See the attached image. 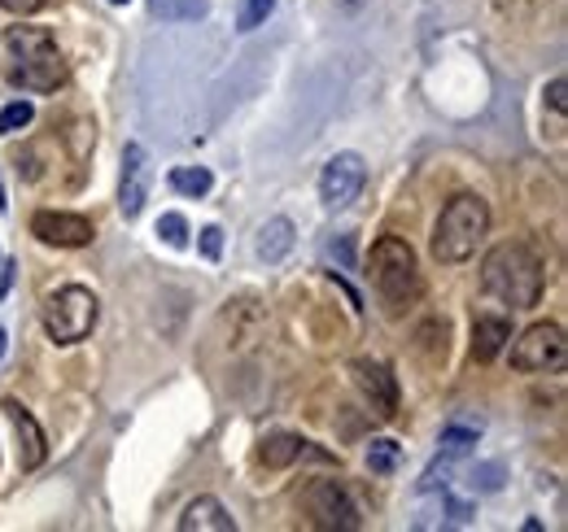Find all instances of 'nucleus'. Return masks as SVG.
<instances>
[{
    "instance_id": "obj_1",
    "label": "nucleus",
    "mask_w": 568,
    "mask_h": 532,
    "mask_svg": "<svg viewBox=\"0 0 568 532\" xmlns=\"http://www.w3.org/2000/svg\"><path fill=\"white\" fill-rule=\"evenodd\" d=\"M542 258L525 241H503L481 263V288L511 310H534L542 301Z\"/></svg>"
},
{
    "instance_id": "obj_2",
    "label": "nucleus",
    "mask_w": 568,
    "mask_h": 532,
    "mask_svg": "<svg viewBox=\"0 0 568 532\" xmlns=\"http://www.w3.org/2000/svg\"><path fill=\"white\" fill-rule=\"evenodd\" d=\"M490 236V205L477 193H459L442 205V218L433 227V258L446 266L468 263L477 245Z\"/></svg>"
},
{
    "instance_id": "obj_3",
    "label": "nucleus",
    "mask_w": 568,
    "mask_h": 532,
    "mask_svg": "<svg viewBox=\"0 0 568 532\" xmlns=\"http://www.w3.org/2000/svg\"><path fill=\"white\" fill-rule=\"evenodd\" d=\"M4 44L18 62L9 70V79L22 83L27 92H58L67 83V58L58 53V44L44 27H9Z\"/></svg>"
},
{
    "instance_id": "obj_4",
    "label": "nucleus",
    "mask_w": 568,
    "mask_h": 532,
    "mask_svg": "<svg viewBox=\"0 0 568 532\" xmlns=\"http://www.w3.org/2000/svg\"><path fill=\"white\" fill-rule=\"evenodd\" d=\"M367 275L381 293V301L389 310H403L420 297V263H416V249L403 241V236H381L372 241V254H367Z\"/></svg>"
},
{
    "instance_id": "obj_5",
    "label": "nucleus",
    "mask_w": 568,
    "mask_h": 532,
    "mask_svg": "<svg viewBox=\"0 0 568 532\" xmlns=\"http://www.w3.org/2000/svg\"><path fill=\"white\" fill-rule=\"evenodd\" d=\"M97 319H101V301L83 284H67V288H58V293L44 297V332L53 336L58 345L88 340L92 328H97Z\"/></svg>"
},
{
    "instance_id": "obj_6",
    "label": "nucleus",
    "mask_w": 568,
    "mask_h": 532,
    "mask_svg": "<svg viewBox=\"0 0 568 532\" xmlns=\"http://www.w3.org/2000/svg\"><path fill=\"white\" fill-rule=\"evenodd\" d=\"M302 507L311 515L315 529L328 532H355L363 529V507L355 502V493L342 480H311L302 493Z\"/></svg>"
},
{
    "instance_id": "obj_7",
    "label": "nucleus",
    "mask_w": 568,
    "mask_h": 532,
    "mask_svg": "<svg viewBox=\"0 0 568 532\" xmlns=\"http://www.w3.org/2000/svg\"><path fill=\"white\" fill-rule=\"evenodd\" d=\"M568 358V336L560 324H534L511 340V367L516 371H560Z\"/></svg>"
},
{
    "instance_id": "obj_8",
    "label": "nucleus",
    "mask_w": 568,
    "mask_h": 532,
    "mask_svg": "<svg viewBox=\"0 0 568 532\" xmlns=\"http://www.w3.org/2000/svg\"><path fill=\"white\" fill-rule=\"evenodd\" d=\"M363 184H367L363 157H358V153H337V157H328L324 171H320V201H324L328 209H346V205L358 201Z\"/></svg>"
},
{
    "instance_id": "obj_9",
    "label": "nucleus",
    "mask_w": 568,
    "mask_h": 532,
    "mask_svg": "<svg viewBox=\"0 0 568 532\" xmlns=\"http://www.w3.org/2000/svg\"><path fill=\"white\" fill-rule=\"evenodd\" d=\"M351 376H355L363 398L372 401V410H376L381 419H394V415H398V376H394L385 362H376V358H355V362H351Z\"/></svg>"
},
{
    "instance_id": "obj_10",
    "label": "nucleus",
    "mask_w": 568,
    "mask_h": 532,
    "mask_svg": "<svg viewBox=\"0 0 568 532\" xmlns=\"http://www.w3.org/2000/svg\"><path fill=\"white\" fill-rule=\"evenodd\" d=\"M31 236H40L44 245H58V249H83L92 245V223L83 214H67V209H40L31 218Z\"/></svg>"
},
{
    "instance_id": "obj_11",
    "label": "nucleus",
    "mask_w": 568,
    "mask_h": 532,
    "mask_svg": "<svg viewBox=\"0 0 568 532\" xmlns=\"http://www.w3.org/2000/svg\"><path fill=\"white\" fill-rule=\"evenodd\" d=\"M149 184H153V166H149L144 144H128V149H123V180H119V209H123L128 218H136L144 209Z\"/></svg>"
},
{
    "instance_id": "obj_12",
    "label": "nucleus",
    "mask_w": 568,
    "mask_h": 532,
    "mask_svg": "<svg viewBox=\"0 0 568 532\" xmlns=\"http://www.w3.org/2000/svg\"><path fill=\"white\" fill-rule=\"evenodd\" d=\"M4 415H9V423H13V432H18V463L27 467V471H36V467L49 459L44 428L36 423V415L18 398H4Z\"/></svg>"
},
{
    "instance_id": "obj_13",
    "label": "nucleus",
    "mask_w": 568,
    "mask_h": 532,
    "mask_svg": "<svg viewBox=\"0 0 568 532\" xmlns=\"http://www.w3.org/2000/svg\"><path fill=\"white\" fill-rule=\"evenodd\" d=\"M302 459H328V454L324 450H311V441L306 437H293V432H276V437H267L258 446V463L267 467V471H284V467L302 463Z\"/></svg>"
},
{
    "instance_id": "obj_14",
    "label": "nucleus",
    "mask_w": 568,
    "mask_h": 532,
    "mask_svg": "<svg viewBox=\"0 0 568 532\" xmlns=\"http://www.w3.org/2000/svg\"><path fill=\"white\" fill-rule=\"evenodd\" d=\"M180 532H236V520L227 515V507H223L219 498L202 493V498H193V502L184 507Z\"/></svg>"
},
{
    "instance_id": "obj_15",
    "label": "nucleus",
    "mask_w": 568,
    "mask_h": 532,
    "mask_svg": "<svg viewBox=\"0 0 568 532\" xmlns=\"http://www.w3.org/2000/svg\"><path fill=\"white\" fill-rule=\"evenodd\" d=\"M293 241H297L293 223H288L284 214H276V218H267V223L258 227L254 249H258V258H263V263H284V258H288V249H293Z\"/></svg>"
},
{
    "instance_id": "obj_16",
    "label": "nucleus",
    "mask_w": 568,
    "mask_h": 532,
    "mask_svg": "<svg viewBox=\"0 0 568 532\" xmlns=\"http://www.w3.org/2000/svg\"><path fill=\"white\" fill-rule=\"evenodd\" d=\"M507 340H511V324H507V319H495V315H481V319L473 324V358H477V362H495Z\"/></svg>"
},
{
    "instance_id": "obj_17",
    "label": "nucleus",
    "mask_w": 568,
    "mask_h": 532,
    "mask_svg": "<svg viewBox=\"0 0 568 532\" xmlns=\"http://www.w3.org/2000/svg\"><path fill=\"white\" fill-rule=\"evenodd\" d=\"M171 188L184 193V197H206L214 188V175L206 166H175L171 171Z\"/></svg>"
},
{
    "instance_id": "obj_18",
    "label": "nucleus",
    "mask_w": 568,
    "mask_h": 532,
    "mask_svg": "<svg viewBox=\"0 0 568 532\" xmlns=\"http://www.w3.org/2000/svg\"><path fill=\"white\" fill-rule=\"evenodd\" d=\"M153 13L162 22H189V18H206L211 13V0H149Z\"/></svg>"
},
{
    "instance_id": "obj_19",
    "label": "nucleus",
    "mask_w": 568,
    "mask_h": 532,
    "mask_svg": "<svg viewBox=\"0 0 568 532\" xmlns=\"http://www.w3.org/2000/svg\"><path fill=\"white\" fill-rule=\"evenodd\" d=\"M403 459V450H398V441H389V437H381V441H372L367 446V467L376 471V475H389L394 467Z\"/></svg>"
},
{
    "instance_id": "obj_20",
    "label": "nucleus",
    "mask_w": 568,
    "mask_h": 532,
    "mask_svg": "<svg viewBox=\"0 0 568 532\" xmlns=\"http://www.w3.org/2000/svg\"><path fill=\"white\" fill-rule=\"evenodd\" d=\"M473 446H477V432H473V428L450 423V428L442 432V459H464V454H473Z\"/></svg>"
},
{
    "instance_id": "obj_21",
    "label": "nucleus",
    "mask_w": 568,
    "mask_h": 532,
    "mask_svg": "<svg viewBox=\"0 0 568 532\" xmlns=\"http://www.w3.org/2000/svg\"><path fill=\"white\" fill-rule=\"evenodd\" d=\"M276 13V0H241L236 9V31H258Z\"/></svg>"
},
{
    "instance_id": "obj_22",
    "label": "nucleus",
    "mask_w": 568,
    "mask_h": 532,
    "mask_svg": "<svg viewBox=\"0 0 568 532\" xmlns=\"http://www.w3.org/2000/svg\"><path fill=\"white\" fill-rule=\"evenodd\" d=\"M31 123H36V105H31V101H13V105L0 110V132L4 135L22 132V127H31Z\"/></svg>"
},
{
    "instance_id": "obj_23",
    "label": "nucleus",
    "mask_w": 568,
    "mask_h": 532,
    "mask_svg": "<svg viewBox=\"0 0 568 532\" xmlns=\"http://www.w3.org/2000/svg\"><path fill=\"white\" fill-rule=\"evenodd\" d=\"M158 236H162L171 249H184V245H189V223H184L180 214H162V218H158Z\"/></svg>"
},
{
    "instance_id": "obj_24",
    "label": "nucleus",
    "mask_w": 568,
    "mask_h": 532,
    "mask_svg": "<svg viewBox=\"0 0 568 532\" xmlns=\"http://www.w3.org/2000/svg\"><path fill=\"white\" fill-rule=\"evenodd\" d=\"M547 101H551V110H556V114H565L568 110V83L565 79H551V83H547Z\"/></svg>"
},
{
    "instance_id": "obj_25",
    "label": "nucleus",
    "mask_w": 568,
    "mask_h": 532,
    "mask_svg": "<svg viewBox=\"0 0 568 532\" xmlns=\"http://www.w3.org/2000/svg\"><path fill=\"white\" fill-rule=\"evenodd\" d=\"M202 254H206L211 263L223 254V232H219V227H202Z\"/></svg>"
},
{
    "instance_id": "obj_26",
    "label": "nucleus",
    "mask_w": 568,
    "mask_h": 532,
    "mask_svg": "<svg viewBox=\"0 0 568 532\" xmlns=\"http://www.w3.org/2000/svg\"><path fill=\"white\" fill-rule=\"evenodd\" d=\"M53 0H0V9H9V13H40V9H49Z\"/></svg>"
},
{
    "instance_id": "obj_27",
    "label": "nucleus",
    "mask_w": 568,
    "mask_h": 532,
    "mask_svg": "<svg viewBox=\"0 0 568 532\" xmlns=\"http://www.w3.org/2000/svg\"><path fill=\"white\" fill-rule=\"evenodd\" d=\"M337 4H342V9H351V13H355V9H363V4H367V0H337Z\"/></svg>"
},
{
    "instance_id": "obj_28",
    "label": "nucleus",
    "mask_w": 568,
    "mask_h": 532,
    "mask_svg": "<svg viewBox=\"0 0 568 532\" xmlns=\"http://www.w3.org/2000/svg\"><path fill=\"white\" fill-rule=\"evenodd\" d=\"M0 358H4V328H0Z\"/></svg>"
},
{
    "instance_id": "obj_29",
    "label": "nucleus",
    "mask_w": 568,
    "mask_h": 532,
    "mask_svg": "<svg viewBox=\"0 0 568 532\" xmlns=\"http://www.w3.org/2000/svg\"><path fill=\"white\" fill-rule=\"evenodd\" d=\"M4 205H9V201H4V193H0V214H4Z\"/></svg>"
},
{
    "instance_id": "obj_30",
    "label": "nucleus",
    "mask_w": 568,
    "mask_h": 532,
    "mask_svg": "<svg viewBox=\"0 0 568 532\" xmlns=\"http://www.w3.org/2000/svg\"><path fill=\"white\" fill-rule=\"evenodd\" d=\"M110 4H128V0H110Z\"/></svg>"
}]
</instances>
